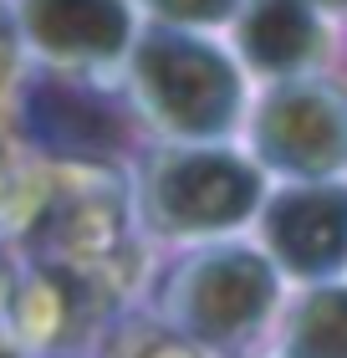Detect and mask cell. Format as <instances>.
Returning <instances> with one entry per match:
<instances>
[{
  "label": "cell",
  "instance_id": "3957f363",
  "mask_svg": "<svg viewBox=\"0 0 347 358\" xmlns=\"http://www.w3.org/2000/svg\"><path fill=\"white\" fill-rule=\"evenodd\" d=\"M256 200V174L235 159H169L154 179V215L174 231L240 220Z\"/></svg>",
  "mask_w": 347,
  "mask_h": 358
},
{
  "label": "cell",
  "instance_id": "30bf717a",
  "mask_svg": "<svg viewBox=\"0 0 347 358\" xmlns=\"http://www.w3.org/2000/svg\"><path fill=\"white\" fill-rule=\"evenodd\" d=\"M154 6L169 15H189V21H214V15L230 10V0H154Z\"/></svg>",
  "mask_w": 347,
  "mask_h": 358
},
{
  "label": "cell",
  "instance_id": "4fadbf2b",
  "mask_svg": "<svg viewBox=\"0 0 347 358\" xmlns=\"http://www.w3.org/2000/svg\"><path fill=\"white\" fill-rule=\"evenodd\" d=\"M327 6H347V0H327Z\"/></svg>",
  "mask_w": 347,
  "mask_h": 358
},
{
  "label": "cell",
  "instance_id": "ba28073f",
  "mask_svg": "<svg viewBox=\"0 0 347 358\" xmlns=\"http://www.w3.org/2000/svg\"><path fill=\"white\" fill-rule=\"evenodd\" d=\"M245 52L260 67H296L317 52V26L302 0H256L245 15Z\"/></svg>",
  "mask_w": 347,
  "mask_h": 358
},
{
  "label": "cell",
  "instance_id": "5b68a950",
  "mask_svg": "<svg viewBox=\"0 0 347 358\" xmlns=\"http://www.w3.org/2000/svg\"><path fill=\"white\" fill-rule=\"evenodd\" d=\"M260 138L271 159H286V169H332L347 154V113L317 92H276Z\"/></svg>",
  "mask_w": 347,
  "mask_h": 358
},
{
  "label": "cell",
  "instance_id": "277c9868",
  "mask_svg": "<svg viewBox=\"0 0 347 358\" xmlns=\"http://www.w3.org/2000/svg\"><path fill=\"white\" fill-rule=\"evenodd\" d=\"M266 236L276 256L302 276H322L347 262V194L337 189H311L276 200Z\"/></svg>",
  "mask_w": 347,
  "mask_h": 358
},
{
  "label": "cell",
  "instance_id": "7c38bea8",
  "mask_svg": "<svg viewBox=\"0 0 347 358\" xmlns=\"http://www.w3.org/2000/svg\"><path fill=\"white\" fill-rule=\"evenodd\" d=\"M0 292H6V266H0Z\"/></svg>",
  "mask_w": 347,
  "mask_h": 358
},
{
  "label": "cell",
  "instance_id": "8992f818",
  "mask_svg": "<svg viewBox=\"0 0 347 358\" xmlns=\"http://www.w3.org/2000/svg\"><path fill=\"white\" fill-rule=\"evenodd\" d=\"M26 21L41 46L67 57H108L128 31L118 0H31Z\"/></svg>",
  "mask_w": 347,
  "mask_h": 358
},
{
  "label": "cell",
  "instance_id": "6da1fadb",
  "mask_svg": "<svg viewBox=\"0 0 347 358\" xmlns=\"http://www.w3.org/2000/svg\"><path fill=\"white\" fill-rule=\"evenodd\" d=\"M271 307V271L256 256H205L184 271V282L174 292V313L194 338L225 343L235 333H251Z\"/></svg>",
  "mask_w": 347,
  "mask_h": 358
},
{
  "label": "cell",
  "instance_id": "9c48e42d",
  "mask_svg": "<svg viewBox=\"0 0 347 358\" xmlns=\"http://www.w3.org/2000/svg\"><path fill=\"white\" fill-rule=\"evenodd\" d=\"M291 358H347V292H311L291 317Z\"/></svg>",
  "mask_w": 347,
  "mask_h": 358
},
{
  "label": "cell",
  "instance_id": "52a82bcc",
  "mask_svg": "<svg viewBox=\"0 0 347 358\" xmlns=\"http://www.w3.org/2000/svg\"><path fill=\"white\" fill-rule=\"evenodd\" d=\"M31 128L52 149H67V154H97V149H112V138H118L112 113L97 97L72 87H41L31 97Z\"/></svg>",
  "mask_w": 347,
  "mask_h": 358
},
{
  "label": "cell",
  "instance_id": "8fae6325",
  "mask_svg": "<svg viewBox=\"0 0 347 358\" xmlns=\"http://www.w3.org/2000/svg\"><path fill=\"white\" fill-rule=\"evenodd\" d=\"M0 358H15V353H10V348H6V343H0Z\"/></svg>",
  "mask_w": 347,
  "mask_h": 358
},
{
  "label": "cell",
  "instance_id": "7a4b0ae2",
  "mask_svg": "<svg viewBox=\"0 0 347 358\" xmlns=\"http://www.w3.org/2000/svg\"><path fill=\"white\" fill-rule=\"evenodd\" d=\"M143 83L154 108H163L169 128H184V134L225 128L230 103H235L230 67L205 46H184L179 36H163L143 52Z\"/></svg>",
  "mask_w": 347,
  "mask_h": 358
}]
</instances>
